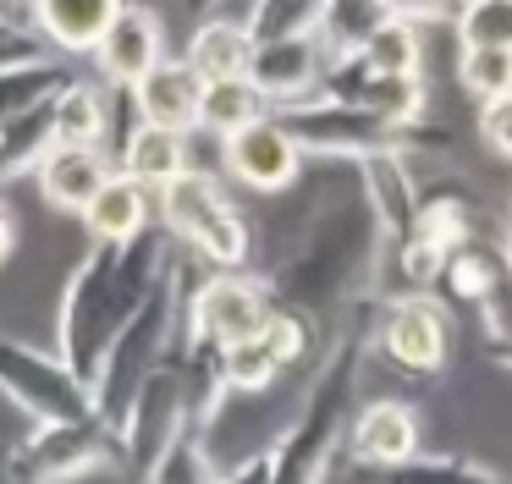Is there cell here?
Wrapping results in <instances>:
<instances>
[{
	"instance_id": "8",
	"label": "cell",
	"mask_w": 512,
	"mask_h": 484,
	"mask_svg": "<svg viewBox=\"0 0 512 484\" xmlns=\"http://www.w3.org/2000/svg\"><path fill=\"white\" fill-rule=\"evenodd\" d=\"M375 352L391 363L397 374L413 380H441L452 363V314L435 292H397L380 308V330H375Z\"/></svg>"
},
{
	"instance_id": "37",
	"label": "cell",
	"mask_w": 512,
	"mask_h": 484,
	"mask_svg": "<svg viewBox=\"0 0 512 484\" xmlns=\"http://www.w3.org/2000/svg\"><path fill=\"white\" fill-rule=\"evenodd\" d=\"M39 55H50V50H39V39H0V66H12V61H39Z\"/></svg>"
},
{
	"instance_id": "34",
	"label": "cell",
	"mask_w": 512,
	"mask_h": 484,
	"mask_svg": "<svg viewBox=\"0 0 512 484\" xmlns=\"http://www.w3.org/2000/svg\"><path fill=\"white\" fill-rule=\"evenodd\" d=\"M479 143H485L496 160H507L512 165V94H501V99H490V105H479Z\"/></svg>"
},
{
	"instance_id": "9",
	"label": "cell",
	"mask_w": 512,
	"mask_h": 484,
	"mask_svg": "<svg viewBox=\"0 0 512 484\" xmlns=\"http://www.w3.org/2000/svg\"><path fill=\"white\" fill-rule=\"evenodd\" d=\"M188 418H193V407H188V369H182V358H171L166 369H155V374L144 380V391L133 396L122 429H116L127 479L144 484L149 468L160 462V451L177 440V429L188 424Z\"/></svg>"
},
{
	"instance_id": "14",
	"label": "cell",
	"mask_w": 512,
	"mask_h": 484,
	"mask_svg": "<svg viewBox=\"0 0 512 484\" xmlns=\"http://www.w3.org/2000/svg\"><path fill=\"white\" fill-rule=\"evenodd\" d=\"M325 72H331V61H325L320 39H281V44H259V50H254V66H248L254 88H259V94H265L276 110L314 99V94H320V83H325Z\"/></svg>"
},
{
	"instance_id": "29",
	"label": "cell",
	"mask_w": 512,
	"mask_h": 484,
	"mask_svg": "<svg viewBox=\"0 0 512 484\" xmlns=\"http://www.w3.org/2000/svg\"><path fill=\"white\" fill-rule=\"evenodd\" d=\"M144 484H221L215 457H210V435H204V429L188 418V424L177 429V440L160 451V462L149 468Z\"/></svg>"
},
{
	"instance_id": "40",
	"label": "cell",
	"mask_w": 512,
	"mask_h": 484,
	"mask_svg": "<svg viewBox=\"0 0 512 484\" xmlns=\"http://www.w3.org/2000/svg\"><path fill=\"white\" fill-rule=\"evenodd\" d=\"M490 358H496L501 369H512V341H501V347H490Z\"/></svg>"
},
{
	"instance_id": "35",
	"label": "cell",
	"mask_w": 512,
	"mask_h": 484,
	"mask_svg": "<svg viewBox=\"0 0 512 484\" xmlns=\"http://www.w3.org/2000/svg\"><path fill=\"white\" fill-rule=\"evenodd\" d=\"M391 17L413 22V28H430V22H452L457 17V0H380Z\"/></svg>"
},
{
	"instance_id": "21",
	"label": "cell",
	"mask_w": 512,
	"mask_h": 484,
	"mask_svg": "<svg viewBox=\"0 0 512 484\" xmlns=\"http://www.w3.org/2000/svg\"><path fill=\"white\" fill-rule=\"evenodd\" d=\"M116 171L133 176V182H144L149 193H160V187H171L177 176L193 171L188 132L155 127V121H138V127L127 132V143H122V160H116Z\"/></svg>"
},
{
	"instance_id": "13",
	"label": "cell",
	"mask_w": 512,
	"mask_h": 484,
	"mask_svg": "<svg viewBox=\"0 0 512 484\" xmlns=\"http://www.w3.org/2000/svg\"><path fill=\"white\" fill-rule=\"evenodd\" d=\"M166 61V28L149 6H133L116 17V28L105 33V44L94 50V72H100L105 88H138L155 66Z\"/></svg>"
},
{
	"instance_id": "1",
	"label": "cell",
	"mask_w": 512,
	"mask_h": 484,
	"mask_svg": "<svg viewBox=\"0 0 512 484\" xmlns=\"http://www.w3.org/2000/svg\"><path fill=\"white\" fill-rule=\"evenodd\" d=\"M276 303L309 314L331 336L342 314L364 297L386 292V226L364 193L358 165L320 160L314 171V209L298 242L265 270Z\"/></svg>"
},
{
	"instance_id": "12",
	"label": "cell",
	"mask_w": 512,
	"mask_h": 484,
	"mask_svg": "<svg viewBox=\"0 0 512 484\" xmlns=\"http://www.w3.org/2000/svg\"><path fill=\"white\" fill-rule=\"evenodd\" d=\"M320 99H336V105H358L375 110L391 127H413V121H430V77H391L375 72L369 61H336L320 83Z\"/></svg>"
},
{
	"instance_id": "38",
	"label": "cell",
	"mask_w": 512,
	"mask_h": 484,
	"mask_svg": "<svg viewBox=\"0 0 512 484\" xmlns=\"http://www.w3.org/2000/svg\"><path fill=\"white\" fill-rule=\"evenodd\" d=\"M17 253V215H12V204L0 198V264Z\"/></svg>"
},
{
	"instance_id": "20",
	"label": "cell",
	"mask_w": 512,
	"mask_h": 484,
	"mask_svg": "<svg viewBox=\"0 0 512 484\" xmlns=\"http://www.w3.org/2000/svg\"><path fill=\"white\" fill-rule=\"evenodd\" d=\"M254 50H259V44H254V33H248V22L215 11V17H204L199 28H193L182 61H188L204 83H226V77H248Z\"/></svg>"
},
{
	"instance_id": "25",
	"label": "cell",
	"mask_w": 512,
	"mask_h": 484,
	"mask_svg": "<svg viewBox=\"0 0 512 484\" xmlns=\"http://www.w3.org/2000/svg\"><path fill=\"white\" fill-rule=\"evenodd\" d=\"M105 132H111V99H105V83L72 77V83L56 94V143L105 149Z\"/></svg>"
},
{
	"instance_id": "18",
	"label": "cell",
	"mask_w": 512,
	"mask_h": 484,
	"mask_svg": "<svg viewBox=\"0 0 512 484\" xmlns=\"http://www.w3.org/2000/svg\"><path fill=\"white\" fill-rule=\"evenodd\" d=\"M127 0H34V33L50 44V55H89L105 44Z\"/></svg>"
},
{
	"instance_id": "26",
	"label": "cell",
	"mask_w": 512,
	"mask_h": 484,
	"mask_svg": "<svg viewBox=\"0 0 512 484\" xmlns=\"http://www.w3.org/2000/svg\"><path fill=\"white\" fill-rule=\"evenodd\" d=\"M50 149H56V99L0 127V187L17 176H34Z\"/></svg>"
},
{
	"instance_id": "24",
	"label": "cell",
	"mask_w": 512,
	"mask_h": 484,
	"mask_svg": "<svg viewBox=\"0 0 512 484\" xmlns=\"http://www.w3.org/2000/svg\"><path fill=\"white\" fill-rule=\"evenodd\" d=\"M276 116L265 94L254 88V77H226V83H204V105H199V127L215 132V138H237L243 127Z\"/></svg>"
},
{
	"instance_id": "43",
	"label": "cell",
	"mask_w": 512,
	"mask_h": 484,
	"mask_svg": "<svg viewBox=\"0 0 512 484\" xmlns=\"http://www.w3.org/2000/svg\"><path fill=\"white\" fill-rule=\"evenodd\" d=\"M0 39H17V33H6V28H0Z\"/></svg>"
},
{
	"instance_id": "22",
	"label": "cell",
	"mask_w": 512,
	"mask_h": 484,
	"mask_svg": "<svg viewBox=\"0 0 512 484\" xmlns=\"http://www.w3.org/2000/svg\"><path fill=\"white\" fill-rule=\"evenodd\" d=\"M67 83H72V66L61 61V55L0 66V127L17 121V116H28V110H39V105H50Z\"/></svg>"
},
{
	"instance_id": "19",
	"label": "cell",
	"mask_w": 512,
	"mask_h": 484,
	"mask_svg": "<svg viewBox=\"0 0 512 484\" xmlns=\"http://www.w3.org/2000/svg\"><path fill=\"white\" fill-rule=\"evenodd\" d=\"M127 94H133L138 121H155V127H171V132H193V127H199L204 77L193 72L182 55H166V61H160L138 88H127Z\"/></svg>"
},
{
	"instance_id": "27",
	"label": "cell",
	"mask_w": 512,
	"mask_h": 484,
	"mask_svg": "<svg viewBox=\"0 0 512 484\" xmlns=\"http://www.w3.org/2000/svg\"><path fill=\"white\" fill-rule=\"evenodd\" d=\"M281 380H287V369H281V358L270 352L265 336H248L221 352V391L226 396H265Z\"/></svg>"
},
{
	"instance_id": "4",
	"label": "cell",
	"mask_w": 512,
	"mask_h": 484,
	"mask_svg": "<svg viewBox=\"0 0 512 484\" xmlns=\"http://www.w3.org/2000/svg\"><path fill=\"white\" fill-rule=\"evenodd\" d=\"M155 204H160V231L188 259H199L204 270H254V220L232 204L221 176L193 165L188 176L160 187Z\"/></svg>"
},
{
	"instance_id": "31",
	"label": "cell",
	"mask_w": 512,
	"mask_h": 484,
	"mask_svg": "<svg viewBox=\"0 0 512 484\" xmlns=\"http://www.w3.org/2000/svg\"><path fill=\"white\" fill-rule=\"evenodd\" d=\"M358 61H369L375 72H391V77H424V28L391 17L386 28L369 39V50L358 55Z\"/></svg>"
},
{
	"instance_id": "11",
	"label": "cell",
	"mask_w": 512,
	"mask_h": 484,
	"mask_svg": "<svg viewBox=\"0 0 512 484\" xmlns=\"http://www.w3.org/2000/svg\"><path fill=\"white\" fill-rule=\"evenodd\" d=\"M347 457L358 473H391L408 468L413 457H424V418L413 402L402 396H375V402H358L353 429H347Z\"/></svg>"
},
{
	"instance_id": "5",
	"label": "cell",
	"mask_w": 512,
	"mask_h": 484,
	"mask_svg": "<svg viewBox=\"0 0 512 484\" xmlns=\"http://www.w3.org/2000/svg\"><path fill=\"white\" fill-rule=\"evenodd\" d=\"M199 259H188V314H182V341L199 347H237V341L259 336L276 308V292L259 270H210L199 281Z\"/></svg>"
},
{
	"instance_id": "7",
	"label": "cell",
	"mask_w": 512,
	"mask_h": 484,
	"mask_svg": "<svg viewBox=\"0 0 512 484\" xmlns=\"http://www.w3.org/2000/svg\"><path fill=\"white\" fill-rule=\"evenodd\" d=\"M0 396L17 402L34 424H72V418H100L94 391L56 358L28 341L0 336Z\"/></svg>"
},
{
	"instance_id": "36",
	"label": "cell",
	"mask_w": 512,
	"mask_h": 484,
	"mask_svg": "<svg viewBox=\"0 0 512 484\" xmlns=\"http://www.w3.org/2000/svg\"><path fill=\"white\" fill-rule=\"evenodd\" d=\"M221 484H270V451H254V457L232 462L221 473Z\"/></svg>"
},
{
	"instance_id": "39",
	"label": "cell",
	"mask_w": 512,
	"mask_h": 484,
	"mask_svg": "<svg viewBox=\"0 0 512 484\" xmlns=\"http://www.w3.org/2000/svg\"><path fill=\"white\" fill-rule=\"evenodd\" d=\"M188 6L199 11V17H215V11H226V6H232V0H188Z\"/></svg>"
},
{
	"instance_id": "32",
	"label": "cell",
	"mask_w": 512,
	"mask_h": 484,
	"mask_svg": "<svg viewBox=\"0 0 512 484\" xmlns=\"http://www.w3.org/2000/svg\"><path fill=\"white\" fill-rule=\"evenodd\" d=\"M457 50H512V0H468L452 17Z\"/></svg>"
},
{
	"instance_id": "16",
	"label": "cell",
	"mask_w": 512,
	"mask_h": 484,
	"mask_svg": "<svg viewBox=\"0 0 512 484\" xmlns=\"http://www.w3.org/2000/svg\"><path fill=\"white\" fill-rule=\"evenodd\" d=\"M419 237L441 242L446 253L468 248V242H485V209H479L474 187L457 182V176H419Z\"/></svg>"
},
{
	"instance_id": "42",
	"label": "cell",
	"mask_w": 512,
	"mask_h": 484,
	"mask_svg": "<svg viewBox=\"0 0 512 484\" xmlns=\"http://www.w3.org/2000/svg\"><path fill=\"white\" fill-rule=\"evenodd\" d=\"M347 484H380V479H375V473H353Z\"/></svg>"
},
{
	"instance_id": "15",
	"label": "cell",
	"mask_w": 512,
	"mask_h": 484,
	"mask_svg": "<svg viewBox=\"0 0 512 484\" xmlns=\"http://www.w3.org/2000/svg\"><path fill=\"white\" fill-rule=\"evenodd\" d=\"M116 176V160L105 149H83V143H56V149L39 160L34 187L50 209L61 215H83V209L100 198V187Z\"/></svg>"
},
{
	"instance_id": "44",
	"label": "cell",
	"mask_w": 512,
	"mask_h": 484,
	"mask_svg": "<svg viewBox=\"0 0 512 484\" xmlns=\"http://www.w3.org/2000/svg\"><path fill=\"white\" fill-rule=\"evenodd\" d=\"M457 6H468V0H457Z\"/></svg>"
},
{
	"instance_id": "41",
	"label": "cell",
	"mask_w": 512,
	"mask_h": 484,
	"mask_svg": "<svg viewBox=\"0 0 512 484\" xmlns=\"http://www.w3.org/2000/svg\"><path fill=\"white\" fill-rule=\"evenodd\" d=\"M501 242H507V259H512V209H507V231H501Z\"/></svg>"
},
{
	"instance_id": "10",
	"label": "cell",
	"mask_w": 512,
	"mask_h": 484,
	"mask_svg": "<svg viewBox=\"0 0 512 484\" xmlns=\"http://www.w3.org/2000/svg\"><path fill=\"white\" fill-rule=\"evenodd\" d=\"M221 165L243 193L281 198V193H292V187L303 182L309 154H303L298 138L281 127V116H265V121H254V127H243L237 138L221 143Z\"/></svg>"
},
{
	"instance_id": "6",
	"label": "cell",
	"mask_w": 512,
	"mask_h": 484,
	"mask_svg": "<svg viewBox=\"0 0 512 484\" xmlns=\"http://www.w3.org/2000/svg\"><path fill=\"white\" fill-rule=\"evenodd\" d=\"M94 468H122V440L105 418L28 424V435L6 451V479L12 484H72Z\"/></svg>"
},
{
	"instance_id": "33",
	"label": "cell",
	"mask_w": 512,
	"mask_h": 484,
	"mask_svg": "<svg viewBox=\"0 0 512 484\" xmlns=\"http://www.w3.org/2000/svg\"><path fill=\"white\" fill-rule=\"evenodd\" d=\"M457 88L479 105L512 94V50H457Z\"/></svg>"
},
{
	"instance_id": "2",
	"label": "cell",
	"mask_w": 512,
	"mask_h": 484,
	"mask_svg": "<svg viewBox=\"0 0 512 484\" xmlns=\"http://www.w3.org/2000/svg\"><path fill=\"white\" fill-rule=\"evenodd\" d=\"M177 264V242L166 231L127 242V248H89L67 275V292L56 308V358L94 391L105 358L127 319L144 308V297L160 286V275Z\"/></svg>"
},
{
	"instance_id": "30",
	"label": "cell",
	"mask_w": 512,
	"mask_h": 484,
	"mask_svg": "<svg viewBox=\"0 0 512 484\" xmlns=\"http://www.w3.org/2000/svg\"><path fill=\"white\" fill-rule=\"evenodd\" d=\"M380 484H507L496 468H485V462L474 457H457V451H441V457H413L408 468H391L380 473Z\"/></svg>"
},
{
	"instance_id": "28",
	"label": "cell",
	"mask_w": 512,
	"mask_h": 484,
	"mask_svg": "<svg viewBox=\"0 0 512 484\" xmlns=\"http://www.w3.org/2000/svg\"><path fill=\"white\" fill-rule=\"evenodd\" d=\"M325 17V0H248L243 22L254 44H281V39H314Z\"/></svg>"
},
{
	"instance_id": "17",
	"label": "cell",
	"mask_w": 512,
	"mask_h": 484,
	"mask_svg": "<svg viewBox=\"0 0 512 484\" xmlns=\"http://www.w3.org/2000/svg\"><path fill=\"white\" fill-rule=\"evenodd\" d=\"M78 220H83V231H89L94 248H127V242L149 237V231L160 226V204H155V193H149L144 182H133V176L116 171Z\"/></svg>"
},
{
	"instance_id": "3",
	"label": "cell",
	"mask_w": 512,
	"mask_h": 484,
	"mask_svg": "<svg viewBox=\"0 0 512 484\" xmlns=\"http://www.w3.org/2000/svg\"><path fill=\"white\" fill-rule=\"evenodd\" d=\"M380 308H386V292L353 303L342 314V325L331 330V347H325L298 413L270 446V484H331L336 457H347V429H353V413H358L364 363L375 352Z\"/></svg>"
},
{
	"instance_id": "23",
	"label": "cell",
	"mask_w": 512,
	"mask_h": 484,
	"mask_svg": "<svg viewBox=\"0 0 512 484\" xmlns=\"http://www.w3.org/2000/svg\"><path fill=\"white\" fill-rule=\"evenodd\" d=\"M391 22V11L380 6V0H325V17H320V50L325 61H353V55L369 50V39H375L380 28Z\"/></svg>"
}]
</instances>
